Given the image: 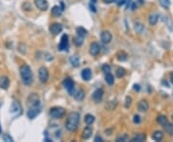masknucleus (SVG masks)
<instances>
[{
	"mask_svg": "<svg viewBox=\"0 0 173 142\" xmlns=\"http://www.w3.org/2000/svg\"><path fill=\"white\" fill-rule=\"evenodd\" d=\"M80 119L81 116L76 112H72L68 114V118L65 121V128L69 132H75L80 124Z\"/></svg>",
	"mask_w": 173,
	"mask_h": 142,
	"instance_id": "nucleus-1",
	"label": "nucleus"
},
{
	"mask_svg": "<svg viewBox=\"0 0 173 142\" xmlns=\"http://www.w3.org/2000/svg\"><path fill=\"white\" fill-rule=\"evenodd\" d=\"M19 74H20L22 83L25 86H31L34 81V76H33V72L31 67L28 64H23L19 68Z\"/></svg>",
	"mask_w": 173,
	"mask_h": 142,
	"instance_id": "nucleus-2",
	"label": "nucleus"
},
{
	"mask_svg": "<svg viewBox=\"0 0 173 142\" xmlns=\"http://www.w3.org/2000/svg\"><path fill=\"white\" fill-rule=\"evenodd\" d=\"M65 109L62 107H53L49 111V115L54 119H61L65 115Z\"/></svg>",
	"mask_w": 173,
	"mask_h": 142,
	"instance_id": "nucleus-3",
	"label": "nucleus"
},
{
	"mask_svg": "<svg viewBox=\"0 0 173 142\" xmlns=\"http://www.w3.org/2000/svg\"><path fill=\"white\" fill-rule=\"evenodd\" d=\"M42 112V108H41V105L39 106H32V107H29L28 111H27V116L29 119H34L36 118L37 116L41 113Z\"/></svg>",
	"mask_w": 173,
	"mask_h": 142,
	"instance_id": "nucleus-4",
	"label": "nucleus"
},
{
	"mask_svg": "<svg viewBox=\"0 0 173 142\" xmlns=\"http://www.w3.org/2000/svg\"><path fill=\"white\" fill-rule=\"evenodd\" d=\"M10 112L14 115V116H18L22 113V108H21V106L20 104L17 102V101H13L12 104H11V107H10Z\"/></svg>",
	"mask_w": 173,
	"mask_h": 142,
	"instance_id": "nucleus-5",
	"label": "nucleus"
},
{
	"mask_svg": "<svg viewBox=\"0 0 173 142\" xmlns=\"http://www.w3.org/2000/svg\"><path fill=\"white\" fill-rule=\"evenodd\" d=\"M39 79L43 83H47L49 79V72H48V69L45 66H41L39 68Z\"/></svg>",
	"mask_w": 173,
	"mask_h": 142,
	"instance_id": "nucleus-6",
	"label": "nucleus"
},
{
	"mask_svg": "<svg viewBox=\"0 0 173 142\" xmlns=\"http://www.w3.org/2000/svg\"><path fill=\"white\" fill-rule=\"evenodd\" d=\"M27 104H28L29 107L41 105V100H39V95L36 94V93H31L27 98Z\"/></svg>",
	"mask_w": 173,
	"mask_h": 142,
	"instance_id": "nucleus-7",
	"label": "nucleus"
},
{
	"mask_svg": "<svg viewBox=\"0 0 173 142\" xmlns=\"http://www.w3.org/2000/svg\"><path fill=\"white\" fill-rule=\"evenodd\" d=\"M63 25L61 23H59V22H54V23H52L50 26H49V31H50V33L52 35H54V36H57L59 35L60 33H62V31H63Z\"/></svg>",
	"mask_w": 173,
	"mask_h": 142,
	"instance_id": "nucleus-8",
	"label": "nucleus"
},
{
	"mask_svg": "<svg viewBox=\"0 0 173 142\" xmlns=\"http://www.w3.org/2000/svg\"><path fill=\"white\" fill-rule=\"evenodd\" d=\"M63 85H64V88L68 90L70 94H73V92H74V90H75V83L72 79H70V78L64 79V81L63 82Z\"/></svg>",
	"mask_w": 173,
	"mask_h": 142,
	"instance_id": "nucleus-9",
	"label": "nucleus"
},
{
	"mask_svg": "<svg viewBox=\"0 0 173 142\" xmlns=\"http://www.w3.org/2000/svg\"><path fill=\"white\" fill-rule=\"evenodd\" d=\"M35 6L42 12H45L47 11L49 8V4L47 0H34Z\"/></svg>",
	"mask_w": 173,
	"mask_h": 142,
	"instance_id": "nucleus-10",
	"label": "nucleus"
},
{
	"mask_svg": "<svg viewBox=\"0 0 173 142\" xmlns=\"http://www.w3.org/2000/svg\"><path fill=\"white\" fill-rule=\"evenodd\" d=\"M68 48V36L66 34H64L62 36L61 41H60L59 45H58V49L59 51H64Z\"/></svg>",
	"mask_w": 173,
	"mask_h": 142,
	"instance_id": "nucleus-11",
	"label": "nucleus"
},
{
	"mask_svg": "<svg viewBox=\"0 0 173 142\" xmlns=\"http://www.w3.org/2000/svg\"><path fill=\"white\" fill-rule=\"evenodd\" d=\"M100 40L103 43L108 44L112 40V35L110 31H102L100 34Z\"/></svg>",
	"mask_w": 173,
	"mask_h": 142,
	"instance_id": "nucleus-12",
	"label": "nucleus"
},
{
	"mask_svg": "<svg viewBox=\"0 0 173 142\" xmlns=\"http://www.w3.org/2000/svg\"><path fill=\"white\" fill-rule=\"evenodd\" d=\"M103 95H104V90L102 88H97L92 93V99H94L95 103H100L103 99Z\"/></svg>",
	"mask_w": 173,
	"mask_h": 142,
	"instance_id": "nucleus-13",
	"label": "nucleus"
},
{
	"mask_svg": "<svg viewBox=\"0 0 173 142\" xmlns=\"http://www.w3.org/2000/svg\"><path fill=\"white\" fill-rule=\"evenodd\" d=\"M100 51H101V47H100V45H99L97 42H92L90 44V50H89V52L91 56H97L99 53H100Z\"/></svg>",
	"mask_w": 173,
	"mask_h": 142,
	"instance_id": "nucleus-14",
	"label": "nucleus"
},
{
	"mask_svg": "<svg viewBox=\"0 0 173 142\" xmlns=\"http://www.w3.org/2000/svg\"><path fill=\"white\" fill-rule=\"evenodd\" d=\"M10 79L9 77H7L6 75H2L0 76V88L1 89H8L9 87H10Z\"/></svg>",
	"mask_w": 173,
	"mask_h": 142,
	"instance_id": "nucleus-15",
	"label": "nucleus"
},
{
	"mask_svg": "<svg viewBox=\"0 0 173 142\" xmlns=\"http://www.w3.org/2000/svg\"><path fill=\"white\" fill-rule=\"evenodd\" d=\"M91 135H92V128L88 125L84 129L83 133H82V138L85 140H88L91 137Z\"/></svg>",
	"mask_w": 173,
	"mask_h": 142,
	"instance_id": "nucleus-16",
	"label": "nucleus"
},
{
	"mask_svg": "<svg viewBox=\"0 0 173 142\" xmlns=\"http://www.w3.org/2000/svg\"><path fill=\"white\" fill-rule=\"evenodd\" d=\"M74 96V98L77 100V101H83L85 99V96H86V93L83 89H77L76 91L74 90V92L72 94Z\"/></svg>",
	"mask_w": 173,
	"mask_h": 142,
	"instance_id": "nucleus-17",
	"label": "nucleus"
},
{
	"mask_svg": "<svg viewBox=\"0 0 173 142\" xmlns=\"http://www.w3.org/2000/svg\"><path fill=\"white\" fill-rule=\"evenodd\" d=\"M138 111H139V112H147V111H148V108H149V104H148V102L146 101V100H142L141 102L138 103Z\"/></svg>",
	"mask_w": 173,
	"mask_h": 142,
	"instance_id": "nucleus-18",
	"label": "nucleus"
},
{
	"mask_svg": "<svg viewBox=\"0 0 173 142\" xmlns=\"http://www.w3.org/2000/svg\"><path fill=\"white\" fill-rule=\"evenodd\" d=\"M81 76H82L83 80H85V81H90V78H91V76H92L91 70H90V68H85V69H83L82 72H81Z\"/></svg>",
	"mask_w": 173,
	"mask_h": 142,
	"instance_id": "nucleus-19",
	"label": "nucleus"
},
{
	"mask_svg": "<svg viewBox=\"0 0 173 142\" xmlns=\"http://www.w3.org/2000/svg\"><path fill=\"white\" fill-rule=\"evenodd\" d=\"M84 120H85V123L86 124V125H89V126H90V125H92L94 123V121H95V117L92 114H90V113H88V114H86L85 115V118H84Z\"/></svg>",
	"mask_w": 173,
	"mask_h": 142,
	"instance_id": "nucleus-20",
	"label": "nucleus"
},
{
	"mask_svg": "<svg viewBox=\"0 0 173 142\" xmlns=\"http://www.w3.org/2000/svg\"><path fill=\"white\" fill-rule=\"evenodd\" d=\"M146 139V135L144 133H138L136 135L133 137V138L131 139L132 142H142Z\"/></svg>",
	"mask_w": 173,
	"mask_h": 142,
	"instance_id": "nucleus-21",
	"label": "nucleus"
},
{
	"mask_svg": "<svg viewBox=\"0 0 173 142\" xmlns=\"http://www.w3.org/2000/svg\"><path fill=\"white\" fill-rule=\"evenodd\" d=\"M116 59L119 62H125L128 60V55L124 51H119V52L116 53Z\"/></svg>",
	"mask_w": 173,
	"mask_h": 142,
	"instance_id": "nucleus-22",
	"label": "nucleus"
},
{
	"mask_svg": "<svg viewBox=\"0 0 173 142\" xmlns=\"http://www.w3.org/2000/svg\"><path fill=\"white\" fill-rule=\"evenodd\" d=\"M105 81H106V83H107L109 86L114 85V83H115V77H114V75H112L111 72L106 73V75H105Z\"/></svg>",
	"mask_w": 173,
	"mask_h": 142,
	"instance_id": "nucleus-23",
	"label": "nucleus"
},
{
	"mask_svg": "<svg viewBox=\"0 0 173 142\" xmlns=\"http://www.w3.org/2000/svg\"><path fill=\"white\" fill-rule=\"evenodd\" d=\"M51 12L54 16H60L63 12V8L59 7V6H54L51 10Z\"/></svg>",
	"mask_w": 173,
	"mask_h": 142,
	"instance_id": "nucleus-24",
	"label": "nucleus"
},
{
	"mask_svg": "<svg viewBox=\"0 0 173 142\" xmlns=\"http://www.w3.org/2000/svg\"><path fill=\"white\" fill-rule=\"evenodd\" d=\"M159 20V15L158 14H152L149 16L148 21L150 25H156Z\"/></svg>",
	"mask_w": 173,
	"mask_h": 142,
	"instance_id": "nucleus-25",
	"label": "nucleus"
},
{
	"mask_svg": "<svg viewBox=\"0 0 173 142\" xmlns=\"http://www.w3.org/2000/svg\"><path fill=\"white\" fill-rule=\"evenodd\" d=\"M152 138L156 140V141H161L164 138V133L163 132H160V131H156L153 133L152 134Z\"/></svg>",
	"mask_w": 173,
	"mask_h": 142,
	"instance_id": "nucleus-26",
	"label": "nucleus"
},
{
	"mask_svg": "<svg viewBox=\"0 0 173 142\" xmlns=\"http://www.w3.org/2000/svg\"><path fill=\"white\" fill-rule=\"evenodd\" d=\"M76 33H77V36L78 37H85L88 34V31H86L85 28L83 27H77L76 28Z\"/></svg>",
	"mask_w": 173,
	"mask_h": 142,
	"instance_id": "nucleus-27",
	"label": "nucleus"
},
{
	"mask_svg": "<svg viewBox=\"0 0 173 142\" xmlns=\"http://www.w3.org/2000/svg\"><path fill=\"white\" fill-rule=\"evenodd\" d=\"M157 122H158L160 125L164 126L168 122V120H167V118H166V116H164V115H159L158 117H157Z\"/></svg>",
	"mask_w": 173,
	"mask_h": 142,
	"instance_id": "nucleus-28",
	"label": "nucleus"
},
{
	"mask_svg": "<svg viewBox=\"0 0 173 142\" xmlns=\"http://www.w3.org/2000/svg\"><path fill=\"white\" fill-rule=\"evenodd\" d=\"M70 62L72 64V66H74V67H78L80 66V59H79V57L77 56H72L70 58Z\"/></svg>",
	"mask_w": 173,
	"mask_h": 142,
	"instance_id": "nucleus-29",
	"label": "nucleus"
},
{
	"mask_svg": "<svg viewBox=\"0 0 173 142\" xmlns=\"http://www.w3.org/2000/svg\"><path fill=\"white\" fill-rule=\"evenodd\" d=\"M159 3L164 9H168L170 7V5H171L170 0H159Z\"/></svg>",
	"mask_w": 173,
	"mask_h": 142,
	"instance_id": "nucleus-30",
	"label": "nucleus"
},
{
	"mask_svg": "<svg viewBox=\"0 0 173 142\" xmlns=\"http://www.w3.org/2000/svg\"><path fill=\"white\" fill-rule=\"evenodd\" d=\"M116 74L117 76V78H123L126 74V71L123 67H118L116 71Z\"/></svg>",
	"mask_w": 173,
	"mask_h": 142,
	"instance_id": "nucleus-31",
	"label": "nucleus"
},
{
	"mask_svg": "<svg viewBox=\"0 0 173 142\" xmlns=\"http://www.w3.org/2000/svg\"><path fill=\"white\" fill-rule=\"evenodd\" d=\"M164 128V130H165V132L167 133H169V134H171V135H173V125L172 124H170V123H166L164 126H163Z\"/></svg>",
	"mask_w": 173,
	"mask_h": 142,
	"instance_id": "nucleus-32",
	"label": "nucleus"
},
{
	"mask_svg": "<svg viewBox=\"0 0 173 142\" xmlns=\"http://www.w3.org/2000/svg\"><path fill=\"white\" fill-rule=\"evenodd\" d=\"M128 140H129L128 135H127V134H125V133L120 134V135H119V137H117L116 139V141H117V142H120V141L126 142V141H128Z\"/></svg>",
	"mask_w": 173,
	"mask_h": 142,
	"instance_id": "nucleus-33",
	"label": "nucleus"
},
{
	"mask_svg": "<svg viewBox=\"0 0 173 142\" xmlns=\"http://www.w3.org/2000/svg\"><path fill=\"white\" fill-rule=\"evenodd\" d=\"M143 29H144V26H143L142 23H139V22L136 23V25H135V30L137 31V33L141 34L142 32L143 31Z\"/></svg>",
	"mask_w": 173,
	"mask_h": 142,
	"instance_id": "nucleus-34",
	"label": "nucleus"
},
{
	"mask_svg": "<svg viewBox=\"0 0 173 142\" xmlns=\"http://www.w3.org/2000/svg\"><path fill=\"white\" fill-rule=\"evenodd\" d=\"M83 38L84 37H74V43L77 45V46H81V45L83 44Z\"/></svg>",
	"mask_w": 173,
	"mask_h": 142,
	"instance_id": "nucleus-35",
	"label": "nucleus"
},
{
	"mask_svg": "<svg viewBox=\"0 0 173 142\" xmlns=\"http://www.w3.org/2000/svg\"><path fill=\"white\" fill-rule=\"evenodd\" d=\"M102 71H103V72H104L105 74H106V73L111 72V66H109V64H107V63L103 64V66H102Z\"/></svg>",
	"mask_w": 173,
	"mask_h": 142,
	"instance_id": "nucleus-36",
	"label": "nucleus"
},
{
	"mask_svg": "<svg viewBox=\"0 0 173 142\" xmlns=\"http://www.w3.org/2000/svg\"><path fill=\"white\" fill-rule=\"evenodd\" d=\"M132 104V98L130 96H127L126 97V100H125V108H129Z\"/></svg>",
	"mask_w": 173,
	"mask_h": 142,
	"instance_id": "nucleus-37",
	"label": "nucleus"
},
{
	"mask_svg": "<svg viewBox=\"0 0 173 142\" xmlns=\"http://www.w3.org/2000/svg\"><path fill=\"white\" fill-rule=\"evenodd\" d=\"M3 140H4V141H8V142H13V141H14V139H13V137H10V135H9V134H7V133L3 135Z\"/></svg>",
	"mask_w": 173,
	"mask_h": 142,
	"instance_id": "nucleus-38",
	"label": "nucleus"
},
{
	"mask_svg": "<svg viewBox=\"0 0 173 142\" xmlns=\"http://www.w3.org/2000/svg\"><path fill=\"white\" fill-rule=\"evenodd\" d=\"M134 123H136V124L141 123V116H139V115H135L134 116Z\"/></svg>",
	"mask_w": 173,
	"mask_h": 142,
	"instance_id": "nucleus-39",
	"label": "nucleus"
},
{
	"mask_svg": "<svg viewBox=\"0 0 173 142\" xmlns=\"http://www.w3.org/2000/svg\"><path fill=\"white\" fill-rule=\"evenodd\" d=\"M102 1L105 4H112V3H115L116 0H102Z\"/></svg>",
	"mask_w": 173,
	"mask_h": 142,
	"instance_id": "nucleus-40",
	"label": "nucleus"
},
{
	"mask_svg": "<svg viewBox=\"0 0 173 142\" xmlns=\"http://www.w3.org/2000/svg\"><path fill=\"white\" fill-rule=\"evenodd\" d=\"M94 141L95 142H102L103 138L101 137H98V135H97V137H95V138H94Z\"/></svg>",
	"mask_w": 173,
	"mask_h": 142,
	"instance_id": "nucleus-41",
	"label": "nucleus"
},
{
	"mask_svg": "<svg viewBox=\"0 0 173 142\" xmlns=\"http://www.w3.org/2000/svg\"><path fill=\"white\" fill-rule=\"evenodd\" d=\"M125 2H126V0H119V1H118V3H117V5H118V6L124 5V4H125Z\"/></svg>",
	"mask_w": 173,
	"mask_h": 142,
	"instance_id": "nucleus-42",
	"label": "nucleus"
},
{
	"mask_svg": "<svg viewBox=\"0 0 173 142\" xmlns=\"http://www.w3.org/2000/svg\"><path fill=\"white\" fill-rule=\"evenodd\" d=\"M139 89H141V87H139L138 85H134V90H136V91H139Z\"/></svg>",
	"mask_w": 173,
	"mask_h": 142,
	"instance_id": "nucleus-43",
	"label": "nucleus"
},
{
	"mask_svg": "<svg viewBox=\"0 0 173 142\" xmlns=\"http://www.w3.org/2000/svg\"><path fill=\"white\" fill-rule=\"evenodd\" d=\"M170 79H171V83H173V74L170 75Z\"/></svg>",
	"mask_w": 173,
	"mask_h": 142,
	"instance_id": "nucleus-44",
	"label": "nucleus"
},
{
	"mask_svg": "<svg viewBox=\"0 0 173 142\" xmlns=\"http://www.w3.org/2000/svg\"><path fill=\"white\" fill-rule=\"evenodd\" d=\"M0 133H1V127H0Z\"/></svg>",
	"mask_w": 173,
	"mask_h": 142,
	"instance_id": "nucleus-45",
	"label": "nucleus"
},
{
	"mask_svg": "<svg viewBox=\"0 0 173 142\" xmlns=\"http://www.w3.org/2000/svg\"><path fill=\"white\" fill-rule=\"evenodd\" d=\"M172 119H173V115H172Z\"/></svg>",
	"mask_w": 173,
	"mask_h": 142,
	"instance_id": "nucleus-46",
	"label": "nucleus"
}]
</instances>
